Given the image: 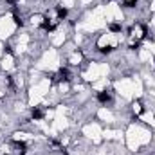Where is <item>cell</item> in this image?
Masks as SVG:
<instances>
[]
</instances>
